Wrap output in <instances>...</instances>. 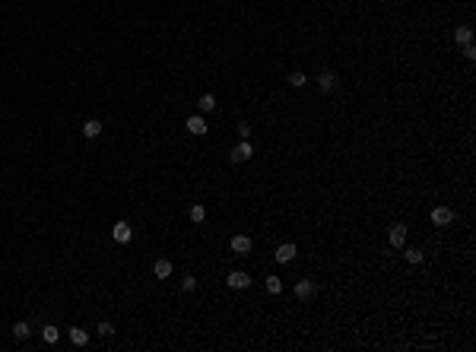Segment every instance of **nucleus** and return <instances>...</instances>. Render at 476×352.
Listing matches in <instances>:
<instances>
[{"label": "nucleus", "instance_id": "nucleus-25", "mask_svg": "<svg viewBox=\"0 0 476 352\" xmlns=\"http://www.w3.org/2000/svg\"><path fill=\"white\" fill-rule=\"evenodd\" d=\"M99 333H102V337H111V333H115V327H111L108 321H102V324H99Z\"/></svg>", "mask_w": 476, "mask_h": 352}, {"label": "nucleus", "instance_id": "nucleus-7", "mask_svg": "<svg viewBox=\"0 0 476 352\" xmlns=\"http://www.w3.org/2000/svg\"><path fill=\"white\" fill-rule=\"evenodd\" d=\"M248 286H251V276H248V273H241V270L229 273V289H248Z\"/></svg>", "mask_w": 476, "mask_h": 352}, {"label": "nucleus", "instance_id": "nucleus-16", "mask_svg": "<svg viewBox=\"0 0 476 352\" xmlns=\"http://www.w3.org/2000/svg\"><path fill=\"white\" fill-rule=\"evenodd\" d=\"M267 292H270V295H280V292H283V279L280 276H267Z\"/></svg>", "mask_w": 476, "mask_h": 352}, {"label": "nucleus", "instance_id": "nucleus-14", "mask_svg": "<svg viewBox=\"0 0 476 352\" xmlns=\"http://www.w3.org/2000/svg\"><path fill=\"white\" fill-rule=\"evenodd\" d=\"M83 133L89 136V140H92V136H99L102 133V121H95V117H92V121H86L83 124Z\"/></svg>", "mask_w": 476, "mask_h": 352}, {"label": "nucleus", "instance_id": "nucleus-13", "mask_svg": "<svg viewBox=\"0 0 476 352\" xmlns=\"http://www.w3.org/2000/svg\"><path fill=\"white\" fill-rule=\"evenodd\" d=\"M317 83H321V89H324V92H330V89H336V73L324 70V73H321V80H317Z\"/></svg>", "mask_w": 476, "mask_h": 352}, {"label": "nucleus", "instance_id": "nucleus-9", "mask_svg": "<svg viewBox=\"0 0 476 352\" xmlns=\"http://www.w3.org/2000/svg\"><path fill=\"white\" fill-rule=\"evenodd\" d=\"M273 257H276L280 263H289V260H296V244H280Z\"/></svg>", "mask_w": 476, "mask_h": 352}, {"label": "nucleus", "instance_id": "nucleus-21", "mask_svg": "<svg viewBox=\"0 0 476 352\" xmlns=\"http://www.w3.org/2000/svg\"><path fill=\"white\" fill-rule=\"evenodd\" d=\"M181 289H184V292H194V289H197V279H194V276H184V279H181Z\"/></svg>", "mask_w": 476, "mask_h": 352}, {"label": "nucleus", "instance_id": "nucleus-6", "mask_svg": "<svg viewBox=\"0 0 476 352\" xmlns=\"http://www.w3.org/2000/svg\"><path fill=\"white\" fill-rule=\"evenodd\" d=\"M184 127H187V133H194V136H203L206 130H210V127H206V121H203V117H197V115H194V117H187V124H184Z\"/></svg>", "mask_w": 476, "mask_h": 352}, {"label": "nucleus", "instance_id": "nucleus-22", "mask_svg": "<svg viewBox=\"0 0 476 352\" xmlns=\"http://www.w3.org/2000/svg\"><path fill=\"white\" fill-rule=\"evenodd\" d=\"M464 57H467V61H473V57H476V45H473V41H467V45H464Z\"/></svg>", "mask_w": 476, "mask_h": 352}, {"label": "nucleus", "instance_id": "nucleus-15", "mask_svg": "<svg viewBox=\"0 0 476 352\" xmlns=\"http://www.w3.org/2000/svg\"><path fill=\"white\" fill-rule=\"evenodd\" d=\"M206 219V207L203 203H194V207H190V222H203Z\"/></svg>", "mask_w": 476, "mask_h": 352}, {"label": "nucleus", "instance_id": "nucleus-2", "mask_svg": "<svg viewBox=\"0 0 476 352\" xmlns=\"http://www.w3.org/2000/svg\"><path fill=\"white\" fill-rule=\"evenodd\" d=\"M251 156H254V146H251L248 140H241V143L235 146V149L229 152V159H232V162H248Z\"/></svg>", "mask_w": 476, "mask_h": 352}, {"label": "nucleus", "instance_id": "nucleus-19", "mask_svg": "<svg viewBox=\"0 0 476 352\" xmlns=\"http://www.w3.org/2000/svg\"><path fill=\"white\" fill-rule=\"evenodd\" d=\"M29 333H32V330H29V324H25V321L13 324V337H16V340H25V337H29Z\"/></svg>", "mask_w": 476, "mask_h": 352}, {"label": "nucleus", "instance_id": "nucleus-4", "mask_svg": "<svg viewBox=\"0 0 476 352\" xmlns=\"http://www.w3.org/2000/svg\"><path fill=\"white\" fill-rule=\"evenodd\" d=\"M432 222H435V226H448V222H454V210L451 207H435V210H432Z\"/></svg>", "mask_w": 476, "mask_h": 352}, {"label": "nucleus", "instance_id": "nucleus-17", "mask_svg": "<svg viewBox=\"0 0 476 352\" xmlns=\"http://www.w3.org/2000/svg\"><path fill=\"white\" fill-rule=\"evenodd\" d=\"M57 337H60V330L54 327V324H48V327L41 330V340H45V343H57Z\"/></svg>", "mask_w": 476, "mask_h": 352}, {"label": "nucleus", "instance_id": "nucleus-24", "mask_svg": "<svg viewBox=\"0 0 476 352\" xmlns=\"http://www.w3.org/2000/svg\"><path fill=\"white\" fill-rule=\"evenodd\" d=\"M238 136H241V140H248V136H251V124H248V121L238 124Z\"/></svg>", "mask_w": 476, "mask_h": 352}, {"label": "nucleus", "instance_id": "nucleus-11", "mask_svg": "<svg viewBox=\"0 0 476 352\" xmlns=\"http://www.w3.org/2000/svg\"><path fill=\"white\" fill-rule=\"evenodd\" d=\"M454 41H457V45L473 41V29H470V25H457V29H454Z\"/></svg>", "mask_w": 476, "mask_h": 352}, {"label": "nucleus", "instance_id": "nucleus-12", "mask_svg": "<svg viewBox=\"0 0 476 352\" xmlns=\"http://www.w3.org/2000/svg\"><path fill=\"white\" fill-rule=\"evenodd\" d=\"M311 292H315V282L311 279H299L296 282V295L299 298H311Z\"/></svg>", "mask_w": 476, "mask_h": 352}, {"label": "nucleus", "instance_id": "nucleus-8", "mask_svg": "<svg viewBox=\"0 0 476 352\" xmlns=\"http://www.w3.org/2000/svg\"><path fill=\"white\" fill-rule=\"evenodd\" d=\"M251 247H254V241H251L248 235H235V238H232V251H235V254H248Z\"/></svg>", "mask_w": 476, "mask_h": 352}, {"label": "nucleus", "instance_id": "nucleus-10", "mask_svg": "<svg viewBox=\"0 0 476 352\" xmlns=\"http://www.w3.org/2000/svg\"><path fill=\"white\" fill-rule=\"evenodd\" d=\"M67 333H70V343H73V346H86V343H89V333H86L83 327H70Z\"/></svg>", "mask_w": 476, "mask_h": 352}, {"label": "nucleus", "instance_id": "nucleus-18", "mask_svg": "<svg viewBox=\"0 0 476 352\" xmlns=\"http://www.w3.org/2000/svg\"><path fill=\"white\" fill-rule=\"evenodd\" d=\"M197 105H200V111H213V108H216V96H210V92H203Z\"/></svg>", "mask_w": 476, "mask_h": 352}, {"label": "nucleus", "instance_id": "nucleus-3", "mask_svg": "<svg viewBox=\"0 0 476 352\" xmlns=\"http://www.w3.org/2000/svg\"><path fill=\"white\" fill-rule=\"evenodd\" d=\"M387 241H391V247H403V244H406V226L394 222L391 232H387Z\"/></svg>", "mask_w": 476, "mask_h": 352}, {"label": "nucleus", "instance_id": "nucleus-23", "mask_svg": "<svg viewBox=\"0 0 476 352\" xmlns=\"http://www.w3.org/2000/svg\"><path fill=\"white\" fill-rule=\"evenodd\" d=\"M289 83H292V86H305V73H299V70L289 73Z\"/></svg>", "mask_w": 476, "mask_h": 352}, {"label": "nucleus", "instance_id": "nucleus-20", "mask_svg": "<svg viewBox=\"0 0 476 352\" xmlns=\"http://www.w3.org/2000/svg\"><path fill=\"white\" fill-rule=\"evenodd\" d=\"M406 260H410V263H422V251H419V247H406Z\"/></svg>", "mask_w": 476, "mask_h": 352}, {"label": "nucleus", "instance_id": "nucleus-5", "mask_svg": "<svg viewBox=\"0 0 476 352\" xmlns=\"http://www.w3.org/2000/svg\"><path fill=\"white\" fill-rule=\"evenodd\" d=\"M153 273H156V279H168L171 276V260L168 257H159V260L153 263Z\"/></svg>", "mask_w": 476, "mask_h": 352}, {"label": "nucleus", "instance_id": "nucleus-1", "mask_svg": "<svg viewBox=\"0 0 476 352\" xmlns=\"http://www.w3.org/2000/svg\"><path fill=\"white\" fill-rule=\"evenodd\" d=\"M111 238H115L118 244H127V241H131V238H134V229L127 226L124 219H121V222H115V226H111Z\"/></svg>", "mask_w": 476, "mask_h": 352}]
</instances>
